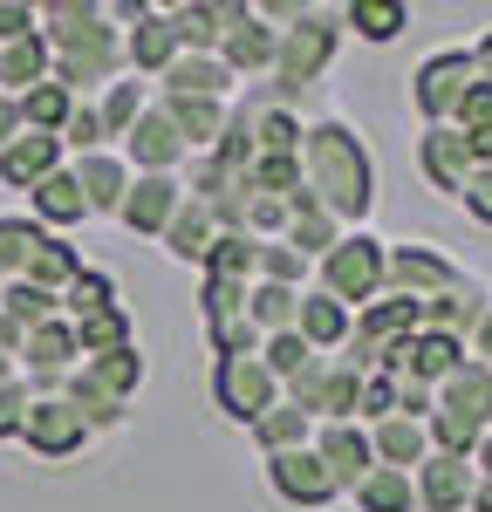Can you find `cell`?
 <instances>
[{"label":"cell","instance_id":"obj_1","mask_svg":"<svg viewBox=\"0 0 492 512\" xmlns=\"http://www.w3.org/2000/svg\"><path fill=\"white\" fill-rule=\"evenodd\" d=\"M41 41L55 55V82L76 96V103H96L110 82H123V28H110V7H89V0H55L41 7Z\"/></svg>","mask_w":492,"mask_h":512},{"label":"cell","instance_id":"obj_2","mask_svg":"<svg viewBox=\"0 0 492 512\" xmlns=\"http://www.w3.org/2000/svg\"><path fill=\"white\" fill-rule=\"evenodd\" d=\"M301 192H315V205H322L335 226H342V219H363V212H369L376 171H369L363 137H356L342 117L308 123V137H301Z\"/></svg>","mask_w":492,"mask_h":512},{"label":"cell","instance_id":"obj_3","mask_svg":"<svg viewBox=\"0 0 492 512\" xmlns=\"http://www.w3.org/2000/svg\"><path fill=\"white\" fill-rule=\"evenodd\" d=\"M82 267H89V260H82L69 239H55L41 219H28V212H7V219H0V287H7V280H28V287H41V294L62 301Z\"/></svg>","mask_w":492,"mask_h":512},{"label":"cell","instance_id":"obj_4","mask_svg":"<svg viewBox=\"0 0 492 512\" xmlns=\"http://www.w3.org/2000/svg\"><path fill=\"white\" fill-rule=\"evenodd\" d=\"M137 383H144V355L117 349V355H89L55 396H62L82 424H89V437H96V431H117L123 424V403L137 396Z\"/></svg>","mask_w":492,"mask_h":512},{"label":"cell","instance_id":"obj_5","mask_svg":"<svg viewBox=\"0 0 492 512\" xmlns=\"http://www.w3.org/2000/svg\"><path fill=\"white\" fill-rule=\"evenodd\" d=\"M315 267H322V294H328V301H342V308H369V301L383 294V267H390V253H383L369 233H349V239H335V253L315 260Z\"/></svg>","mask_w":492,"mask_h":512},{"label":"cell","instance_id":"obj_6","mask_svg":"<svg viewBox=\"0 0 492 512\" xmlns=\"http://www.w3.org/2000/svg\"><path fill=\"white\" fill-rule=\"evenodd\" d=\"M328 55H335V28H328V14H315V7H308L294 28H281V55H274L267 89H274L281 103H287V96H301V89L328 69Z\"/></svg>","mask_w":492,"mask_h":512},{"label":"cell","instance_id":"obj_7","mask_svg":"<svg viewBox=\"0 0 492 512\" xmlns=\"http://www.w3.org/2000/svg\"><path fill=\"white\" fill-rule=\"evenodd\" d=\"M212 403L233 417V424H260L274 403H281V383H274V369L260 362V355H219L212 362Z\"/></svg>","mask_w":492,"mask_h":512},{"label":"cell","instance_id":"obj_8","mask_svg":"<svg viewBox=\"0 0 492 512\" xmlns=\"http://www.w3.org/2000/svg\"><path fill=\"white\" fill-rule=\"evenodd\" d=\"M82 369V342H76V328L55 315V321H41L35 335H28V349H21V376L35 383L41 396H55L69 376Z\"/></svg>","mask_w":492,"mask_h":512},{"label":"cell","instance_id":"obj_9","mask_svg":"<svg viewBox=\"0 0 492 512\" xmlns=\"http://www.w3.org/2000/svg\"><path fill=\"white\" fill-rule=\"evenodd\" d=\"M178 28H171V7H144L130 28H123V69L137 82H164V69L178 62Z\"/></svg>","mask_w":492,"mask_h":512},{"label":"cell","instance_id":"obj_10","mask_svg":"<svg viewBox=\"0 0 492 512\" xmlns=\"http://www.w3.org/2000/svg\"><path fill=\"white\" fill-rule=\"evenodd\" d=\"M274 55H281V28H267V14H260V7H240V21H233L226 41H219V62L233 69V82L274 76Z\"/></svg>","mask_w":492,"mask_h":512},{"label":"cell","instance_id":"obj_11","mask_svg":"<svg viewBox=\"0 0 492 512\" xmlns=\"http://www.w3.org/2000/svg\"><path fill=\"white\" fill-rule=\"evenodd\" d=\"M472 82H479V62L465 55V48H451V55H431L424 69H417V110L438 123L451 117L465 96H472Z\"/></svg>","mask_w":492,"mask_h":512},{"label":"cell","instance_id":"obj_12","mask_svg":"<svg viewBox=\"0 0 492 512\" xmlns=\"http://www.w3.org/2000/svg\"><path fill=\"white\" fill-rule=\"evenodd\" d=\"M21 444H28L35 458H76L82 444H89V424H82L62 396H41L35 410H28V431H21Z\"/></svg>","mask_w":492,"mask_h":512},{"label":"cell","instance_id":"obj_13","mask_svg":"<svg viewBox=\"0 0 492 512\" xmlns=\"http://www.w3.org/2000/svg\"><path fill=\"white\" fill-rule=\"evenodd\" d=\"M315 458L328 465V478L349 492L376 472V451H369V431L363 424H315Z\"/></svg>","mask_w":492,"mask_h":512},{"label":"cell","instance_id":"obj_14","mask_svg":"<svg viewBox=\"0 0 492 512\" xmlns=\"http://www.w3.org/2000/svg\"><path fill=\"white\" fill-rule=\"evenodd\" d=\"M267 485L281 492L287 506H328L342 485L328 478V465L315 458V444L308 451H287V458H267Z\"/></svg>","mask_w":492,"mask_h":512},{"label":"cell","instance_id":"obj_15","mask_svg":"<svg viewBox=\"0 0 492 512\" xmlns=\"http://www.w3.org/2000/svg\"><path fill=\"white\" fill-rule=\"evenodd\" d=\"M178 205H185V185L178 178H130V198H123V226L144 239H164V226L178 219Z\"/></svg>","mask_w":492,"mask_h":512},{"label":"cell","instance_id":"obj_16","mask_svg":"<svg viewBox=\"0 0 492 512\" xmlns=\"http://www.w3.org/2000/svg\"><path fill=\"white\" fill-rule=\"evenodd\" d=\"M69 151H62V137H35V130H21L7 151H0V185L7 192H35L48 171H62Z\"/></svg>","mask_w":492,"mask_h":512},{"label":"cell","instance_id":"obj_17","mask_svg":"<svg viewBox=\"0 0 492 512\" xmlns=\"http://www.w3.org/2000/svg\"><path fill=\"white\" fill-rule=\"evenodd\" d=\"M28 219H41L55 239L89 219V198H82V185H76V171H69V164H62V171H48L35 192H28Z\"/></svg>","mask_w":492,"mask_h":512},{"label":"cell","instance_id":"obj_18","mask_svg":"<svg viewBox=\"0 0 492 512\" xmlns=\"http://www.w3.org/2000/svg\"><path fill=\"white\" fill-rule=\"evenodd\" d=\"M69 171H76L82 198H89V212H123V198H130V164H123V151H89V158H69Z\"/></svg>","mask_w":492,"mask_h":512},{"label":"cell","instance_id":"obj_19","mask_svg":"<svg viewBox=\"0 0 492 512\" xmlns=\"http://www.w3.org/2000/svg\"><path fill=\"white\" fill-rule=\"evenodd\" d=\"M164 117L178 123V137H185V151L205 158V151H219V137H226V103H212V96H158Z\"/></svg>","mask_w":492,"mask_h":512},{"label":"cell","instance_id":"obj_20","mask_svg":"<svg viewBox=\"0 0 492 512\" xmlns=\"http://www.w3.org/2000/svg\"><path fill=\"white\" fill-rule=\"evenodd\" d=\"M233 21H240V7H226V0H185V7H171V28H178L185 55H219V41H226Z\"/></svg>","mask_w":492,"mask_h":512},{"label":"cell","instance_id":"obj_21","mask_svg":"<svg viewBox=\"0 0 492 512\" xmlns=\"http://www.w3.org/2000/svg\"><path fill=\"white\" fill-rule=\"evenodd\" d=\"M158 96H212V103H226V96H233V69H226L219 55H178V62L164 69Z\"/></svg>","mask_w":492,"mask_h":512},{"label":"cell","instance_id":"obj_22","mask_svg":"<svg viewBox=\"0 0 492 512\" xmlns=\"http://www.w3.org/2000/svg\"><path fill=\"white\" fill-rule=\"evenodd\" d=\"M48 76H55V55H48L41 28L0 48V96H28V89H35V82H48Z\"/></svg>","mask_w":492,"mask_h":512},{"label":"cell","instance_id":"obj_23","mask_svg":"<svg viewBox=\"0 0 492 512\" xmlns=\"http://www.w3.org/2000/svg\"><path fill=\"white\" fill-rule=\"evenodd\" d=\"M349 328H356V321H349V308H342V301H328V294H301L294 335H301V342H308L315 355L342 349V342H349Z\"/></svg>","mask_w":492,"mask_h":512},{"label":"cell","instance_id":"obj_24","mask_svg":"<svg viewBox=\"0 0 492 512\" xmlns=\"http://www.w3.org/2000/svg\"><path fill=\"white\" fill-rule=\"evenodd\" d=\"M219 246V219L205 212L199 198H185L178 205V219L164 226V253H178V260H192V267H205V253Z\"/></svg>","mask_w":492,"mask_h":512},{"label":"cell","instance_id":"obj_25","mask_svg":"<svg viewBox=\"0 0 492 512\" xmlns=\"http://www.w3.org/2000/svg\"><path fill=\"white\" fill-rule=\"evenodd\" d=\"M151 110V82H137V76H123L110 82L103 96H96V117H103V137H110V151H117L123 137H130V123Z\"/></svg>","mask_w":492,"mask_h":512},{"label":"cell","instance_id":"obj_26","mask_svg":"<svg viewBox=\"0 0 492 512\" xmlns=\"http://www.w3.org/2000/svg\"><path fill=\"white\" fill-rule=\"evenodd\" d=\"M369 451H376V465H390V472H417V458H424V424H417V417H383V424H369Z\"/></svg>","mask_w":492,"mask_h":512},{"label":"cell","instance_id":"obj_27","mask_svg":"<svg viewBox=\"0 0 492 512\" xmlns=\"http://www.w3.org/2000/svg\"><path fill=\"white\" fill-rule=\"evenodd\" d=\"M253 444L267 451V458H287V451H308L315 444V417L308 410H294V403H274L260 424H253Z\"/></svg>","mask_w":492,"mask_h":512},{"label":"cell","instance_id":"obj_28","mask_svg":"<svg viewBox=\"0 0 492 512\" xmlns=\"http://www.w3.org/2000/svg\"><path fill=\"white\" fill-rule=\"evenodd\" d=\"M472 499V472L458 465V458H431L424 472H417V506L424 512H458Z\"/></svg>","mask_w":492,"mask_h":512},{"label":"cell","instance_id":"obj_29","mask_svg":"<svg viewBox=\"0 0 492 512\" xmlns=\"http://www.w3.org/2000/svg\"><path fill=\"white\" fill-rule=\"evenodd\" d=\"M14 103H21V130H35V137H62V123H69V110H76V96H69L55 76L35 82V89L14 96Z\"/></svg>","mask_w":492,"mask_h":512},{"label":"cell","instance_id":"obj_30","mask_svg":"<svg viewBox=\"0 0 492 512\" xmlns=\"http://www.w3.org/2000/svg\"><path fill=\"white\" fill-rule=\"evenodd\" d=\"M349 499H356V512H410V506H417V478L376 465L363 485H349Z\"/></svg>","mask_w":492,"mask_h":512},{"label":"cell","instance_id":"obj_31","mask_svg":"<svg viewBox=\"0 0 492 512\" xmlns=\"http://www.w3.org/2000/svg\"><path fill=\"white\" fill-rule=\"evenodd\" d=\"M103 308H117V280L103 274V267H82L69 280V294H62V321H89V315H103Z\"/></svg>","mask_w":492,"mask_h":512},{"label":"cell","instance_id":"obj_32","mask_svg":"<svg viewBox=\"0 0 492 512\" xmlns=\"http://www.w3.org/2000/svg\"><path fill=\"white\" fill-rule=\"evenodd\" d=\"M76 328V342H82V362L89 355H117V349H137L130 342V315L123 308H103V315H89V321H69Z\"/></svg>","mask_w":492,"mask_h":512},{"label":"cell","instance_id":"obj_33","mask_svg":"<svg viewBox=\"0 0 492 512\" xmlns=\"http://www.w3.org/2000/svg\"><path fill=\"white\" fill-rule=\"evenodd\" d=\"M342 21L356 28V35H369V41H397L404 35V7H383V0H356V7H342Z\"/></svg>","mask_w":492,"mask_h":512},{"label":"cell","instance_id":"obj_34","mask_svg":"<svg viewBox=\"0 0 492 512\" xmlns=\"http://www.w3.org/2000/svg\"><path fill=\"white\" fill-rule=\"evenodd\" d=\"M41 403V390L28 383V376H14V383H0V444L14 437L21 444V431H28V410Z\"/></svg>","mask_w":492,"mask_h":512},{"label":"cell","instance_id":"obj_35","mask_svg":"<svg viewBox=\"0 0 492 512\" xmlns=\"http://www.w3.org/2000/svg\"><path fill=\"white\" fill-rule=\"evenodd\" d=\"M308 274H315V267H308L294 246H281V239L260 246V280H274V287H294V294H301V280H308Z\"/></svg>","mask_w":492,"mask_h":512},{"label":"cell","instance_id":"obj_36","mask_svg":"<svg viewBox=\"0 0 492 512\" xmlns=\"http://www.w3.org/2000/svg\"><path fill=\"white\" fill-rule=\"evenodd\" d=\"M41 28V7H28V0H0V48L21 35H35Z\"/></svg>","mask_w":492,"mask_h":512},{"label":"cell","instance_id":"obj_37","mask_svg":"<svg viewBox=\"0 0 492 512\" xmlns=\"http://www.w3.org/2000/svg\"><path fill=\"white\" fill-rule=\"evenodd\" d=\"M14 137H21V103H14V96H0V151H7Z\"/></svg>","mask_w":492,"mask_h":512},{"label":"cell","instance_id":"obj_38","mask_svg":"<svg viewBox=\"0 0 492 512\" xmlns=\"http://www.w3.org/2000/svg\"><path fill=\"white\" fill-rule=\"evenodd\" d=\"M14 376H21V369H14V362H7V355H0V383H14Z\"/></svg>","mask_w":492,"mask_h":512},{"label":"cell","instance_id":"obj_39","mask_svg":"<svg viewBox=\"0 0 492 512\" xmlns=\"http://www.w3.org/2000/svg\"><path fill=\"white\" fill-rule=\"evenodd\" d=\"M479 512H492V492H486V499H479Z\"/></svg>","mask_w":492,"mask_h":512}]
</instances>
